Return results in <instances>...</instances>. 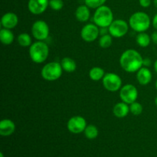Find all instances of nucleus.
Segmentation results:
<instances>
[{
  "instance_id": "obj_11",
  "label": "nucleus",
  "mask_w": 157,
  "mask_h": 157,
  "mask_svg": "<svg viewBox=\"0 0 157 157\" xmlns=\"http://www.w3.org/2000/svg\"><path fill=\"white\" fill-rule=\"evenodd\" d=\"M87 121L81 116H74L67 121V130L72 133L78 134L83 133L87 127Z\"/></svg>"
},
{
  "instance_id": "obj_18",
  "label": "nucleus",
  "mask_w": 157,
  "mask_h": 157,
  "mask_svg": "<svg viewBox=\"0 0 157 157\" xmlns=\"http://www.w3.org/2000/svg\"><path fill=\"white\" fill-rule=\"evenodd\" d=\"M14 38H15V36H14L13 32L11 31V29H5V28L1 29V31H0V40L3 44H5V45L11 44L13 42Z\"/></svg>"
},
{
  "instance_id": "obj_27",
  "label": "nucleus",
  "mask_w": 157,
  "mask_h": 157,
  "mask_svg": "<svg viewBox=\"0 0 157 157\" xmlns=\"http://www.w3.org/2000/svg\"><path fill=\"white\" fill-rule=\"evenodd\" d=\"M49 6L55 11H59L64 6L63 0H49Z\"/></svg>"
},
{
  "instance_id": "obj_23",
  "label": "nucleus",
  "mask_w": 157,
  "mask_h": 157,
  "mask_svg": "<svg viewBox=\"0 0 157 157\" xmlns=\"http://www.w3.org/2000/svg\"><path fill=\"white\" fill-rule=\"evenodd\" d=\"M84 133L86 137L89 140L96 139L99 134L98 127L94 125H87L84 130Z\"/></svg>"
},
{
  "instance_id": "obj_5",
  "label": "nucleus",
  "mask_w": 157,
  "mask_h": 157,
  "mask_svg": "<svg viewBox=\"0 0 157 157\" xmlns=\"http://www.w3.org/2000/svg\"><path fill=\"white\" fill-rule=\"evenodd\" d=\"M63 73V68L61 63L58 61H52L46 64L42 67L41 75L45 81H55L59 79Z\"/></svg>"
},
{
  "instance_id": "obj_10",
  "label": "nucleus",
  "mask_w": 157,
  "mask_h": 157,
  "mask_svg": "<svg viewBox=\"0 0 157 157\" xmlns=\"http://www.w3.org/2000/svg\"><path fill=\"white\" fill-rule=\"evenodd\" d=\"M100 35V28L97 25L86 24L81 31V37L86 42L94 41Z\"/></svg>"
},
{
  "instance_id": "obj_14",
  "label": "nucleus",
  "mask_w": 157,
  "mask_h": 157,
  "mask_svg": "<svg viewBox=\"0 0 157 157\" xmlns=\"http://www.w3.org/2000/svg\"><path fill=\"white\" fill-rule=\"evenodd\" d=\"M15 130V124L12 120L3 119L0 122V135L9 136L13 134Z\"/></svg>"
},
{
  "instance_id": "obj_30",
  "label": "nucleus",
  "mask_w": 157,
  "mask_h": 157,
  "mask_svg": "<svg viewBox=\"0 0 157 157\" xmlns=\"http://www.w3.org/2000/svg\"><path fill=\"white\" fill-rule=\"evenodd\" d=\"M107 34H109L108 28H100V35L101 36L107 35Z\"/></svg>"
},
{
  "instance_id": "obj_9",
  "label": "nucleus",
  "mask_w": 157,
  "mask_h": 157,
  "mask_svg": "<svg viewBox=\"0 0 157 157\" xmlns=\"http://www.w3.org/2000/svg\"><path fill=\"white\" fill-rule=\"evenodd\" d=\"M120 98L123 102L127 104H131L132 103L136 101L138 98L137 88L130 84L122 86L120 90Z\"/></svg>"
},
{
  "instance_id": "obj_24",
  "label": "nucleus",
  "mask_w": 157,
  "mask_h": 157,
  "mask_svg": "<svg viewBox=\"0 0 157 157\" xmlns=\"http://www.w3.org/2000/svg\"><path fill=\"white\" fill-rule=\"evenodd\" d=\"M112 38L113 37L110 34H107V35L101 36L99 39V45L101 46V48H110L112 44V41H113Z\"/></svg>"
},
{
  "instance_id": "obj_7",
  "label": "nucleus",
  "mask_w": 157,
  "mask_h": 157,
  "mask_svg": "<svg viewBox=\"0 0 157 157\" xmlns=\"http://www.w3.org/2000/svg\"><path fill=\"white\" fill-rule=\"evenodd\" d=\"M49 26L43 20L35 21L32 26V34L34 38L38 41H44L48 38Z\"/></svg>"
},
{
  "instance_id": "obj_28",
  "label": "nucleus",
  "mask_w": 157,
  "mask_h": 157,
  "mask_svg": "<svg viewBox=\"0 0 157 157\" xmlns=\"http://www.w3.org/2000/svg\"><path fill=\"white\" fill-rule=\"evenodd\" d=\"M139 3L141 7L148 8L151 5V0H139Z\"/></svg>"
},
{
  "instance_id": "obj_26",
  "label": "nucleus",
  "mask_w": 157,
  "mask_h": 157,
  "mask_svg": "<svg viewBox=\"0 0 157 157\" xmlns=\"http://www.w3.org/2000/svg\"><path fill=\"white\" fill-rule=\"evenodd\" d=\"M107 0H84L85 5L91 9H98L101 6H104Z\"/></svg>"
},
{
  "instance_id": "obj_2",
  "label": "nucleus",
  "mask_w": 157,
  "mask_h": 157,
  "mask_svg": "<svg viewBox=\"0 0 157 157\" xmlns=\"http://www.w3.org/2000/svg\"><path fill=\"white\" fill-rule=\"evenodd\" d=\"M29 52L31 60L33 62L41 64L48 58L49 48L43 41H38L32 43L29 47Z\"/></svg>"
},
{
  "instance_id": "obj_6",
  "label": "nucleus",
  "mask_w": 157,
  "mask_h": 157,
  "mask_svg": "<svg viewBox=\"0 0 157 157\" xmlns=\"http://www.w3.org/2000/svg\"><path fill=\"white\" fill-rule=\"evenodd\" d=\"M104 88L110 92H116L122 87V79L115 73H107L102 79Z\"/></svg>"
},
{
  "instance_id": "obj_13",
  "label": "nucleus",
  "mask_w": 157,
  "mask_h": 157,
  "mask_svg": "<svg viewBox=\"0 0 157 157\" xmlns=\"http://www.w3.org/2000/svg\"><path fill=\"white\" fill-rule=\"evenodd\" d=\"M18 17L13 12H6L1 18V25L3 28L12 29L18 25Z\"/></svg>"
},
{
  "instance_id": "obj_36",
  "label": "nucleus",
  "mask_w": 157,
  "mask_h": 157,
  "mask_svg": "<svg viewBox=\"0 0 157 157\" xmlns=\"http://www.w3.org/2000/svg\"><path fill=\"white\" fill-rule=\"evenodd\" d=\"M0 157H4V154L2 153H0Z\"/></svg>"
},
{
  "instance_id": "obj_17",
  "label": "nucleus",
  "mask_w": 157,
  "mask_h": 157,
  "mask_svg": "<svg viewBox=\"0 0 157 157\" xmlns=\"http://www.w3.org/2000/svg\"><path fill=\"white\" fill-rule=\"evenodd\" d=\"M129 104L124 102H120L115 104L113 108V113L115 117L118 118H124L128 115L130 112V107Z\"/></svg>"
},
{
  "instance_id": "obj_20",
  "label": "nucleus",
  "mask_w": 157,
  "mask_h": 157,
  "mask_svg": "<svg viewBox=\"0 0 157 157\" xmlns=\"http://www.w3.org/2000/svg\"><path fill=\"white\" fill-rule=\"evenodd\" d=\"M105 75V71L103 68L100 67H94L89 71V77L92 81H98L104 78Z\"/></svg>"
},
{
  "instance_id": "obj_31",
  "label": "nucleus",
  "mask_w": 157,
  "mask_h": 157,
  "mask_svg": "<svg viewBox=\"0 0 157 157\" xmlns=\"http://www.w3.org/2000/svg\"><path fill=\"white\" fill-rule=\"evenodd\" d=\"M151 40L154 44H157V30L153 32L151 35Z\"/></svg>"
},
{
  "instance_id": "obj_29",
  "label": "nucleus",
  "mask_w": 157,
  "mask_h": 157,
  "mask_svg": "<svg viewBox=\"0 0 157 157\" xmlns=\"http://www.w3.org/2000/svg\"><path fill=\"white\" fill-rule=\"evenodd\" d=\"M151 64H152V61L150 58H144V61H143V66H144V67H149L151 66Z\"/></svg>"
},
{
  "instance_id": "obj_16",
  "label": "nucleus",
  "mask_w": 157,
  "mask_h": 157,
  "mask_svg": "<svg viewBox=\"0 0 157 157\" xmlns=\"http://www.w3.org/2000/svg\"><path fill=\"white\" fill-rule=\"evenodd\" d=\"M75 17L78 21L81 22L87 21L90 17V8L87 5L79 6L75 11Z\"/></svg>"
},
{
  "instance_id": "obj_12",
  "label": "nucleus",
  "mask_w": 157,
  "mask_h": 157,
  "mask_svg": "<svg viewBox=\"0 0 157 157\" xmlns=\"http://www.w3.org/2000/svg\"><path fill=\"white\" fill-rule=\"evenodd\" d=\"M49 6V0H29L28 9L33 15H41Z\"/></svg>"
},
{
  "instance_id": "obj_4",
  "label": "nucleus",
  "mask_w": 157,
  "mask_h": 157,
  "mask_svg": "<svg viewBox=\"0 0 157 157\" xmlns=\"http://www.w3.org/2000/svg\"><path fill=\"white\" fill-rule=\"evenodd\" d=\"M93 20L94 23L99 28H108L113 21V14L111 9L105 5L96 9Z\"/></svg>"
},
{
  "instance_id": "obj_25",
  "label": "nucleus",
  "mask_w": 157,
  "mask_h": 157,
  "mask_svg": "<svg viewBox=\"0 0 157 157\" xmlns=\"http://www.w3.org/2000/svg\"><path fill=\"white\" fill-rule=\"evenodd\" d=\"M130 112L134 116H139L143 112V106L140 103L135 102L130 104Z\"/></svg>"
},
{
  "instance_id": "obj_1",
  "label": "nucleus",
  "mask_w": 157,
  "mask_h": 157,
  "mask_svg": "<svg viewBox=\"0 0 157 157\" xmlns=\"http://www.w3.org/2000/svg\"><path fill=\"white\" fill-rule=\"evenodd\" d=\"M142 55L134 49H128L123 52L120 58V64L125 71L129 73L137 72L143 66Z\"/></svg>"
},
{
  "instance_id": "obj_21",
  "label": "nucleus",
  "mask_w": 157,
  "mask_h": 157,
  "mask_svg": "<svg viewBox=\"0 0 157 157\" xmlns=\"http://www.w3.org/2000/svg\"><path fill=\"white\" fill-rule=\"evenodd\" d=\"M136 43L139 46L142 48H146L150 45L151 42V37L146 32H140L136 38Z\"/></svg>"
},
{
  "instance_id": "obj_32",
  "label": "nucleus",
  "mask_w": 157,
  "mask_h": 157,
  "mask_svg": "<svg viewBox=\"0 0 157 157\" xmlns=\"http://www.w3.org/2000/svg\"><path fill=\"white\" fill-rule=\"evenodd\" d=\"M152 24H153V26L154 27L155 29L157 30V14L154 15L153 20H152Z\"/></svg>"
},
{
  "instance_id": "obj_8",
  "label": "nucleus",
  "mask_w": 157,
  "mask_h": 157,
  "mask_svg": "<svg viewBox=\"0 0 157 157\" xmlns=\"http://www.w3.org/2000/svg\"><path fill=\"white\" fill-rule=\"evenodd\" d=\"M109 34L113 38H120L124 37L128 32L129 24L122 19L113 20L108 27Z\"/></svg>"
},
{
  "instance_id": "obj_37",
  "label": "nucleus",
  "mask_w": 157,
  "mask_h": 157,
  "mask_svg": "<svg viewBox=\"0 0 157 157\" xmlns=\"http://www.w3.org/2000/svg\"><path fill=\"white\" fill-rule=\"evenodd\" d=\"M156 90H157V80H156Z\"/></svg>"
},
{
  "instance_id": "obj_3",
  "label": "nucleus",
  "mask_w": 157,
  "mask_h": 157,
  "mask_svg": "<svg viewBox=\"0 0 157 157\" xmlns=\"http://www.w3.org/2000/svg\"><path fill=\"white\" fill-rule=\"evenodd\" d=\"M151 21L146 12H136L130 16L129 19V25L133 30L138 32H145L150 28Z\"/></svg>"
},
{
  "instance_id": "obj_34",
  "label": "nucleus",
  "mask_w": 157,
  "mask_h": 157,
  "mask_svg": "<svg viewBox=\"0 0 157 157\" xmlns=\"http://www.w3.org/2000/svg\"><path fill=\"white\" fill-rule=\"evenodd\" d=\"M153 4H154V6L157 8V0H153Z\"/></svg>"
},
{
  "instance_id": "obj_22",
  "label": "nucleus",
  "mask_w": 157,
  "mask_h": 157,
  "mask_svg": "<svg viewBox=\"0 0 157 157\" xmlns=\"http://www.w3.org/2000/svg\"><path fill=\"white\" fill-rule=\"evenodd\" d=\"M18 44L21 47H30L32 44L31 35L28 33H21L17 38Z\"/></svg>"
},
{
  "instance_id": "obj_35",
  "label": "nucleus",
  "mask_w": 157,
  "mask_h": 157,
  "mask_svg": "<svg viewBox=\"0 0 157 157\" xmlns=\"http://www.w3.org/2000/svg\"><path fill=\"white\" fill-rule=\"evenodd\" d=\"M155 104H156V106L157 107V96H156V99H155Z\"/></svg>"
},
{
  "instance_id": "obj_15",
  "label": "nucleus",
  "mask_w": 157,
  "mask_h": 157,
  "mask_svg": "<svg viewBox=\"0 0 157 157\" xmlns=\"http://www.w3.org/2000/svg\"><path fill=\"white\" fill-rule=\"evenodd\" d=\"M153 78L152 72L148 67H142L136 73V79L141 85H147L150 83Z\"/></svg>"
},
{
  "instance_id": "obj_19",
  "label": "nucleus",
  "mask_w": 157,
  "mask_h": 157,
  "mask_svg": "<svg viewBox=\"0 0 157 157\" xmlns=\"http://www.w3.org/2000/svg\"><path fill=\"white\" fill-rule=\"evenodd\" d=\"M61 67H62L63 71L68 73H72V72L75 71L77 68V64L74 59L71 58H68L66 57L64 58L61 61Z\"/></svg>"
},
{
  "instance_id": "obj_33",
  "label": "nucleus",
  "mask_w": 157,
  "mask_h": 157,
  "mask_svg": "<svg viewBox=\"0 0 157 157\" xmlns=\"http://www.w3.org/2000/svg\"><path fill=\"white\" fill-rule=\"evenodd\" d=\"M153 67H154V70H155V71H156V73H157V59L156 60V61H155V62H154V65H153Z\"/></svg>"
}]
</instances>
